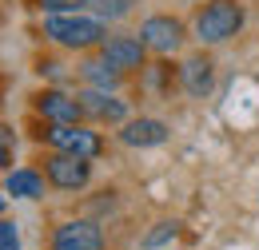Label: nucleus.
<instances>
[{
	"mask_svg": "<svg viewBox=\"0 0 259 250\" xmlns=\"http://www.w3.org/2000/svg\"><path fill=\"white\" fill-rule=\"evenodd\" d=\"M44 36L60 48L72 52H84V48H96L104 44V20L100 16H80V12H64V16H48L44 20Z\"/></svg>",
	"mask_w": 259,
	"mask_h": 250,
	"instance_id": "nucleus-1",
	"label": "nucleus"
},
{
	"mask_svg": "<svg viewBox=\"0 0 259 250\" xmlns=\"http://www.w3.org/2000/svg\"><path fill=\"white\" fill-rule=\"evenodd\" d=\"M239 28H243V4H235V0H207L195 12V24H192L199 44H224Z\"/></svg>",
	"mask_w": 259,
	"mask_h": 250,
	"instance_id": "nucleus-2",
	"label": "nucleus"
},
{
	"mask_svg": "<svg viewBox=\"0 0 259 250\" xmlns=\"http://www.w3.org/2000/svg\"><path fill=\"white\" fill-rule=\"evenodd\" d=\"M40 139L48 143V147H56V151H68V155H84V159H96L104 151V143H100L96 131H88V127L80 123H48L40 131Z\"/></svg>",
	"mask_w": 259,
	"mask_h": 250,
	"instance_id": "nucleus-3",
	"label": "nucleus"
},
{
	"mask_svg": "<svg viewBox=\"0 0 259 250\" xmlns=\"http://www.w3.org/2000/svg\"><path fill=\"white\" fill-rule=\"evenodd\" d=\"M44 175H48L52 187H60V191H80V187H88V179H92V159L56 151V155L44 159Z\"/></svg>",
	"mask_w": 259,
	"mask_h": 250,
	"instance_id": "nucleus-4",
	"label": "nucleus"
},
{
	"mask_svg": "<svg viewBox=\"0 0 259 250\" xmlns=\"http://www.w3.org/2000/svg\"><path fill=\"white\" fill-rule=\"evenodd\" d=\"M184 24L176 20V16H148L144 24H140V40L152 48V52H160V56H171L180 44H184Z\"/></svg>",
	"mask_w": 259,
	"mask_h": 250,
	"instance_id": "nucleus-5",
	"label": "nucleus"
},
{
	"mask_svg": "<svg viewBox=\"0 0 259 250\" xmlns=\"http://www.w3.org/2000/svg\"><path fill=\"white\" fill-rule=\"evenodd\" d=\"M144 56H148V44H144L140 36H112V40L100 44V60H108L120 76L144 68Z\"/></svg>",
	"mask_w": 259,
	"mask_h": 250,
	"instance_id": "nucleus-6",
	"label": "nucleus"
},
{
	"mask_svg": "<svg viewBox=\"0 0 259 250\" xmlns=\"http://www.w3.org/2000/svg\"><path fill=\"white\" fill-rule=\"evenodd\" d=\"M32 107L44 115V119H48V123H80V115H84L80 99H76V95L56 92V88L36 92V95H32Z\"/></svg>",
	"mask_w": 259,
	"mask_h": 250,
	"instance_id": "nucleus-7",
	"label": "nucleus"
},
{
	"mask_svg": "<svg viewBox=\"0 0 259 250\" xmlns=\"http://www.w3.org/2000/svg\"><path fill=\"white\" fill-rule=\"evenodd\" d=\"M52 250H104V234H100L96 222L72 219V222H64V226H56Z\"/></svg>",
	"mask_w": 259,
	"mask_h": 250,
	"instance_id": "nucleus-8",
	"label": "nucleus"
},
{
	"mask_svg": "<svg viewBox=\"0 0 259 250\" xmlns=\"http://www.w3.org/2000/svg\"><path fill=\"white\" fill-rule=\"evenodd\" d=\"M76 99H80L84 115H92L100 123H128V103L116 99V95H108V92H100V88H84Z\"/></svg>",
	"mask_w": 259,
	"mask_h": 250,
	"instance_id": "nucleus-9",
	"label": "nucleus"
},
{
	"mask_svg": "<svg viewBox=\"0 0 259 250\" xmlns=\"http://www.w3.org/2000/svg\"><path fill=\"white\" fill-rule=\"evenodd\" d=\"M180 80H184V92L192 95V99H203V95L211 92V84H215V64L211 56H188L184 68H180Z\"/></svg>",
	"mask_w": 259,
	"mask_h": 250,
	"instance_id": "nucleus-10",
	"label": "nucleus"
},
{
	"mask_svg": "<svg viewBox=\"0 0 259 250\" xmlns=\"http://www.w3.org/2000/svg\"><path fill=\"white\" fill-rule=\"evenodd\" d=\"M167 123L163 119H128V123H120V143H128V147H160L167 143Z\"/></svg>",
	"mask_w": 259,
	"mask_h": 250,
	"instance_id": "nucleus-11",
	"label": "nucleus"
},
{
	"mask_svg": "<svg viewBox=\"0 0 259 250\" xmlns=\"http://www.w3.org/2000/svg\"><path fill=\"white\" fill-rule=\"evenodd\" d=\"M4 191L12 199H44V175H36L32 167H16V171H8Z\"/></svg>",
	"mask_w": 259,
	"mask_h": 250,
	"instance_id": "nucleus-12",
	"label": "nucleus"
},
{
	"mask_svg": "<svg viewBox=\"0 0 259 250\" xmlns=\"http://www.w3.org/2000/svg\"><path fill=\"white\" fill-rule=\"evenodd\" d=\"M80 76H84L88 88H100V92H112V88L120 84V72H116L108 60H88L84 68H80Z\"/></svg>",
	"mask_w": 259,
	"mask_h": 250,
	"instance_id": "nucleus-13",
	"label": "nucleus"
},
{
	"mask_svg": "<svg viewBox=\"0 0 259 250\" xmlns=\"http://www.w3.org/2000/svg\"><path fill=\"white\" fill-rule=\"evenodd\" d=\"M180 234V222H156V230L144 234V250H160L163 242H171Z\"/></svg>",
	"mask_w": 259,
	"mask_h": 250,
	"instance_id": "nucleus-14",
	"label": "nucleus"
},
{
	"mask_svg": "<svg viewBox=\"0 0 259 250\" xmlns=\"http://www.w3.org/2000/svg\"><path fill=\"white\" fill-rule=\"evenodd\" d=\"M132 4H136V0H92L100 20H120V16H128Z\"/></svg>",
	"mask_w": 259,
	"mask_h": 250,
	"instance_id": "nucleus-15",
	"label": "nucleus"
},
{
	"mask_svg": "<svg viewBox=\"0 0 259 250\" xmlns=\"http://www.w3.org/2000/svg\"><path fill=\"white\" fill-rule=\"evenodd\" d=\"M92 0H36V8H44L48 16H64V12H80L88 8Z\"/></svg>",
	"mask_w": 259,
	"mask_h": 250,
	"instance_id": "nucleus-16",
	"label": "nucleus"
},
{
	"mask_svg": "<svg viewBox=\"0 0 259 250\" xmlns=\"http://www.w3.org/2000/svg\"><path fill=\"white\" fill-rule=\"evenodd\" d=\"M0 250H20V234L12 219H0Z\"/></svg>",
	"mask_w": 259,
	"mask_h": 250,
	"instance_id": "nucleus-17",
	"label": "nucleus"
},
{
	"mask_svg": "<svg viewBox=\"0 0 259 250\" xmlns=\"http://www.w3.org/2000/svg\"><path fill=\"white\" fill-rule=\"evenodd\" d=\"M0 147H12V131H8L4 123H0Z\"/></svg>",
	"mask_w": 259,
	"mask_h": 250,
	"instance_id": "nucleus-18",
	"label": "nucleus"
},
{
	"mask_svg": "<svg viewBox=\"0 0 259 250\" xmlns=\"http://www.w3.org/2000/svg\"><path fill=\"white\" fill-rule=\"evenodd\" d=\"M12 163V147H0V167H8Z\"/></svg>",
	"mask_w": 259,
	"mask_h": 250,
	"instance_id": "nucleus-19",
	"label": "nucleus"
},
{
	"mask_svg": "<svg viewBox=\"0 0 259 250\" xmlns=\"http://www.w3.org/2000/svg\"><path fill=\"white\" fill-rule=\"evenodd\" d=\"M0 211H4V195H0Z\"/></svg>",
	"mask_w": 259,
	"mask_h": 250,
	"instance_id": "nucleus-20",
	"label": "nucleus"
}]
</instances>
